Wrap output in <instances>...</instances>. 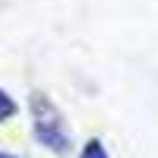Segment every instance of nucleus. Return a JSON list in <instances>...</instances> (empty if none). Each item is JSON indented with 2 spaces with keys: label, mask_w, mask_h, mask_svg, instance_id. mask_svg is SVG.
<instances>
[{
  "label": "nucleus",
  "mask_w": 158,
  "mask_h": 158,
  "mask_svg": "<svg viewBox=\"0 0 158 158\" xmlns=\"http://www.w3.org/2000/svg\"><path fill=\"white\" fill-rule=\"evenodd\" d=\"M32 120H35V136L41 146L54 149V152H67L70 136H67V127L60 120V111L38 92L32 95Z\"/></svg>",
  "instance_id": "obj_1"
},
{
  "label": "nucleus",
  "mask_w": 158,
  "mask_h": 158,
  "mask_svg": "<svg viewBox=\"0 0 158 158\" xmlns=\"http://www.w3.org/2000/svg\"><path fill=\"white\" fill-rule=\"evenodd\" d=\"M79 158H111V155L104 152V146H101L98 139H89L85 146H82V155H79Z\"/></svg>",
  "instance_id": "obj_2"
},
{
  "label": "nucleus",
  "mask_w": 158,
  "mask_h": 158,
  "mask_svg": "<svg viewBox=\"0 0 158 158\" xmlns=\"http://www.w3.org/2000/svg\"><path fill=\"white\" fill-rule=\"evenodd\" d=\"M13 114H16V104H13V98L0 89V120H6V117H13Z\"/></svg>",
  "instance_id": "obj_3"
},
{
  "label": "nucleus",
  "mask_w": 158,
  "mask_h": 158,
  "mask_svg": "<svg viewBox=\"0 0 158 158\" xmlns=\"http://www.w3.org/2000/svg\"><path fill=\"white\" fill-rule=\"evenodd\" d=\"M0 158H13V155H6V152H0Z\"/></svg>",
  "instance_id": "obj_4"
}]
</instances>
